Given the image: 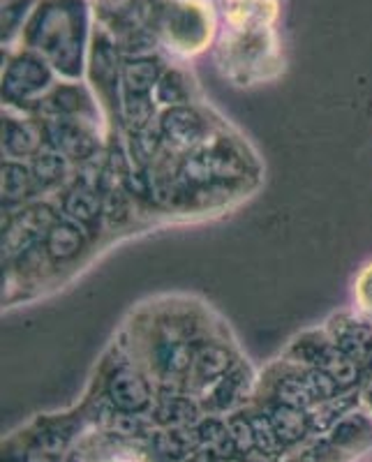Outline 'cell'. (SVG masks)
Instances as JSON below:
<instances>
[{
  "mask_svg": "<svg viewBox=\"0 0 372 462\" xmlns=\"http://www.w3.org/2000/svg\"><path fill=\"white\" fill-rule=\"evenodd\" d=\"M222 328L210 310L190 299L153 300L135 312L127 352L142 363L160 393H185V377L197 346Z\"/></svg>",
  "mask_w": 372,
  "mask_h": 462,
  "instance_id": "1",
  "label": "cell"
},
{
  "mask_svg": "<svg viewBox=\"0 0 372 462\" xmlns=\"http://www.w3.org/2000/svg\"><path fill=\"white\" fill-rule=\"evenodd\" d=\"M86 0H37L19 42L42 56L58 77L79 81L88 58L90 26Z\"/></svg>",
  "mask_w": 372,
  "mask_h": 462,
  "instance_id": "2",
  "label": "cell"
},
{
  "mask_svg": "<svg viewBox=\"0 0 372 462\" xmlns=\"http://www.w3.org/2000/svg\"><path fill=\"white\" fill-rule=\"evenodd\" d=\"M215 63L234 86H257L275 79L284 68L283 49L275 26L237 28L222 26L215 42Z\"/></svg>",
  "mask_w": 372,
  "mask_h": 462,
  "instance_id": "3",
  "label": "cell"
},
{
  "mask_svg": "<svg viewBox=\"0 0 372 462\" xmlns=\"http://www.w3.org/2000/svg\"><path fill=\"white\" fill-rule=\"evenodd\" d=\"M151 28L163 51L176 58H194L213 44L218 12L210 0H172L153 10Z\"/></svg>",
  "mask_w": 372,
  "mask_h": 462,
  "instance_id": "4",
  "label": "cell"
},
{
  "mask_svg": "<svg viewBox=\"0 0 372 462\" xmlns=\"http://www.w3.org/2000/svg\"><path fill=\"white\" fill-rule=\"evenodd\" d=\"M95 383L98 395L118 416H151L158 402V386L123 342H116L114 349L107 354Z\"/></svg>",
  "mask_w": 372,
  "mask_h": 462,
  "instance_id": "5",
  "label": "cell"
},
{
  "mask_svg": "<svg viewBox=\"0 0 372 462\" xmlns=\"http://www.w3.org/2000/svg\"><path fill=\"white\" fill-rule=\"evenodd\" d=\"M338 395H342L340 386L329 374L305 368V365L280 356L257 379V389L252 395V402L287 404V407L310 411L320 407V404L329 402V400L338 398Z\"/></svg>",
  "mask_w": 372,
  "mask_h": 462,
  "instance_id": "6",
  "label": "cell"
},
{
  "mask_svg": "<svg viewBox=\"0 0 372 462\" xmlns=\"http://www.w3.org/2000/svg\"><path fill=\"white\" fill-rule=\"evenodd\" d=\"M372 451V410L347 411L321 435L310 437L303 447L283 462H357Z\"/></svg>",
  "mask_w": 372,
  "mask_h": 462,
  "instance_id": "7",
  "label": "cell"
},
{
  "mask_svg": "<svg viewBox=\"0 0 372 462\" xmlns=\"http://www.w3.org/2000/svg\"><path fill=\"white\" fill-rule=\"evenodd\" d=\"M56 69L35 51L19 47L3 69V102L10 109L40 111L47 95L56 88Z\"/></svg>",
  "mask_w": 372,
  "mask_h": 462,
  "instance_id": "8",
  "label": "cell"
},
{
  "mask_svg": "<svg viewBox=\"0 0 372 462\" xmlns=\"http://www.w3.org/2000/svg\"><path fill=\"white\" fill-rule=\"evenodd\" d=\"M123 51L118 47V40L111 35L107 28L93 22L90 32L88 58H86V69H88V84L95 93L100 109L105 116L121 118V97H123Z\"/></svg>",
  "mask_w": 372,
  "mask_h": 462,
  "instance_id": "9",
  "label": "cell"
},
{
  "mask_svg": "<svg viewBox=\"0 0 372 462\" xmlns=\"http://www.w3.org/2000/svg\"><path fill=\"white\" fill-rule=\"evenodd\" d=\"M283 358L329 374L340 386L342 393L358 391V386L366 382L361 370L338 349L336 342L330 340L329 333L324 331V326L312 328V331H303L301 336L293 337L283 352Z\"/></svg>",
  "mask_w": 372,
  "mask_h": 462,
  "instance_id": "10",
  "label": "cell"
},
{
  "mask_svg": "<svg viewBox=\"0 0 372 462\" xmlns=\"http://www.w3.org/2000/svg\"><path fill=\"white\" fill-rule=\"evenodd\" d=\"M218 127H222V123L215 121L210 109H206L200 102L167 106V109H160L158 118H155V130H158L164 148L173 152L176 158H183L194 148H200Z\"/></svg>",
  "mask_w": 372,
  "mask_h": 462,
  "instance_id": "11",
  "label": "cell"
},
{
  "mask_svg": "<svg viewBox=\"0 0 372 462\" xmlns=\"http://www.w3.org/2000/svg\"><path fill=\"white\" fill-rule=\"evenodd\" d=\"M238 361H243L241 354L229 340V331H225V326H222L197 346L192 365H190L188 377H185V395L197 400L201 407V400L210 393V389L227 373L237 368Z\"/></svg>",
  "mask_w": 372,
  "mask_h": 462,
  "instance_id": "12",
  "label": "cell"
},
{
  "mask_svg": "<svg viewBox=\"0 0 372 462\" xmlns=\"http://www.w3.org/2000/svg\"><path fill=\"white\" fill-rule=\"evenodd\" d=\"M44 148L60 152L70 162H90L102 148V127L72 118H42Z\"/></svg>",
  "mask_w": 372,
  "mask_h": 462,
  "instance_id": "13",
  "label": "cell"
},
{
  "mask_svg": "<svg viewBox=\"0 0 372 462\" xmlns=\"http://www.w3.org/2000/svg\"><path fill=\"white\" fill-rule=\"evenodd\" d=\"M324 331L329 333L330 340L349 358L363 379H372V319L361 315V312L342 310L330 315L324 324Z\"/></svg>",
  "mask_w": 372,
  "mask_h": 462,
  "instance_id": "14",
  "label": "cell"
},
{
  "mask_svg": "<svg viewBox=\"0 0 372 462\" xmlns=\"http://www.w3.org/2000/svg\"><path fill=\"white\" fill-rule=\"evenodd\" d=\"M10 216L5 234H3V253H5L7 263H14L37 245H42L47 231L51 229L60 213H56V208L49 204H35Z\"/></svg>",
  "mask_w": 372,
  "mask_h": 462,
  "instance_id": "15",
  "label": "cell"
},
{
  "mask_svg": "<svg viewBox=\"0 0 372 462\" xmlns=\"http://www.w3.org/2000/svg\"><path fill=\"white\" fill-rule=\"evenodd\" d=\"M98 183L86 179V176H77L63 192H58L63 216L74 222H79L93 236H98L93 231L95 226H100L105 222V192H102V188Z\"/></svg>",
  "mask_w": 372,
  "mask_h": 462,
  "instance_id": "16",
  "label": "cell"
},
{
  "mask_svg": "<svg viewBox=\"0 0 372 462\" xmlns=\"http://www.w3.org/2000/svg\"><path fill=\"white\" fill-rule=\"evenodd\" d=\"M90 238H95L86 226L79 222L70 220L65 216H58L51 229L47 231V236L42 241V250L47 254L51 268H63L74 263L81 254L88 250Z\"/></svg>",
  "mask_w": 372,
  "mask_h": 462,
  "instance_id": "17",
  "label": "cell"
},
{
  "mask_svg": "<svg viewBox=\"0 0 372 462\" xmlns=\"http://www.w3.org/2000/svg\"><path fill=\"white\" fill-rule=\"evenodd\" d=\"M283 0H218L222 26L246 31V28L275 26Z\"/></svg>",
  "mask_w": 372,
  "mask_h": 462,
  "instance_id": "18",
  "label": "cell"
},
{
  "mask_svg": "<svg viewBox=\"0 0 372 462\" xmlns=\"http://www.w3.org/2000/svg\"><path fill=\"white\" fill-rule=\"evenodd\" d=\"M44 148L42 125L26 116H14L7 111L3 116V152L7 160H33Z\"/></svg>",
  "mask_w": 372,
  "mask_h": 462,
  "instance_id": "19",
  "label": "cell"
},
{
  "mask_svg": "<svg viewBox=\"0 0 372 462\" xmlns=\"http://www.w3.org/2000/svg\"><path fill=\"white\" fill-rule=\"evenodd\" d=\"M262 407L266 411L268 420H271L273 430H275V435H278V439L283 441L289 453L303 447L310 437H315L308 410H296V407H287V404L271 402L262 404Z\"/></svg>",
  "mask_w": 372,
  "mask_h": 462,
  "instance_id": "20",
  "label": "cell"
},
{
  "mask_svg": "<svg viewBox=\"0 0 372 462\" xmlns=\"http://www.w3.org/2000/svg\"><path fill=\"white\" fill-rule=\"evenodd\" d=\"M123 95H153L169 63L160 51L148 56H123Z\"/></svg>",
  "mask_w": 372,
  "mask_h": 462,
  "instance_id": "21",
  "label": "cell"
},
{
  "mask_svg": "<svg viewBox=\"0 0 372 462\" xmlns=\"http://www.w3.org/2000/svg\"><path fill=\"white\" fill-rule=\"evenodd\" d=\"M197 97H200V86H197L192 72L183 63H169L163 79L158 81V86L153 90V100H155L158 109L194 105V102H200Z\"/></svg>",
  "mask_w": 372,
  "mask_h": 462,
  "instance_id": "22",
  "label": "cell"
},
{
  "mask_svg": "<svg viewBox=\"0 0 372 462\" xmlns=\"http://www.w3.org/2000/svg\"><path fill=\"white\" fill-rule=\"evenodd\" d=\"M33 176L37 180L40 192H63L70 179V160L51 148H42L35 158L28 162Z\"/></svg>",
  "mask_w": 372,
  "mask_h": 462,
  "instance_id": "23",
  "label": "cell"
},
{
  "mask_svg": "<svg viewBox=\"0 0 372 462\" xmlns=\"http://www.w3.org/2000/svg\"><path fill=\"white\" fill-rule=\"evenodd\" d=\"M35 195H40V188H37L31 167L19 160H5L3 164V204L10 208L16 204H26Z\"/></svg>",
  "mask_w": 372,
  "mask_h": 462,
  "instance_id": "24",
  "label": "cell"
},
{
  "mask_svg": "<svg viewBox=\"0 0 372 462\" xmlns=\"http://www.w3.org/2000/svg\"><path fill=\"white\" fill-rule=\"evenodd\" d=\"M354 300H357V310L372 319V262L366 263L361 268V273L357 275V282H354Z\"/></svg>",
  "mask_w": 372,
  "mask_h": 462,
  "instance_id": "25",
  "label": "cell"
},
{
  "mask_svg": "<svg viewBox=\"0 0 372 462\" xmlns=\"http://www.w3.org/2000/svg\"><path fill=\"white\" fill-rule=\"evenodd\" d=\"M84 462H151L144 453L135 451V448H111L105 453H95V456L86 457Z\"/></svg>",
  "mask_w": 372,
  "mask_h": 462,
  "instance_id": "26",
  "label": "cell"
},
{
  "mask_svg": "<svg viewBox=\"0 0 372 462\" xmlns=\"http://www.w3.org/2000/svg\"><path fill=\"white\" fill-rule=\"evenodd\" d=\"M363 398H366V404L372 410V379H370V382H367L366 391H363Z\"/></svg>",
  "mask_w": 372,
  "mask_h": 462,
  "instance_id": "27",
  "label": "cell"
},
{
  "mask_svg": "<svg viewBox=\"0 0 372 462\" xmlns=\"http://www.w3.org/2000/svg\"><path fill=\"white\" fill-rule=\"evenodd\" d=\"M151 3V10H158V7L167 5V3H172V0H148Z\"/></svg>",
  "mask_w": 372,
  "mask_h": 462,
  "instance_id": "28",
  "label": "cell"
},
{
  "mask_svg": "<svg viewBox=\"0 0 372 462\" xmlns=\"http://www.w3.org/2000/svg\"><path fill=\"white\" fill-rule=\"evenodd\" d=\"M225 462H257V460H250V457H241V456H234V457H227Z\"/></svg>",
  "mask_w": 372,
  "mask_h": 462,
  "instance_id": "29",
  "label": "cell"
},
{
  "mask_svg": "<svg viewBox=\"0 0 372 462\" xmlns=\"http://www.w3.org/2000/svg\"><path fill=\"white\" fill-rule=\"evenodd\" d=\"M3 462H23V460H22V457L10 456V453H3Z\"/></svg>",
  "mask_w": 372,
  "mask_h": 462,
  "instance_id": "30",
  "label": "cell"
}]
</instances>
